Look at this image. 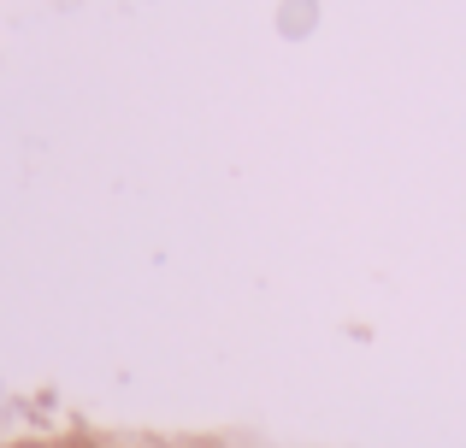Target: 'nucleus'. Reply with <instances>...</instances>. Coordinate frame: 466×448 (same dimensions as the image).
<instances>
[]
</instances>
